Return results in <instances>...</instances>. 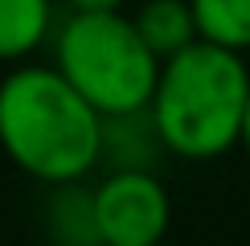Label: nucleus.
Wrapping results in <instances>:
<instances>
[{"mask_svg": "<svg viewBox=\"0 0 250 246\" xmlns=\"http://www.w3.org/2000/svg\"><path fill=\"white\" fill-rule=\"evenodd\" d=\"M107 119L58 66H17L0 78V152L41 184L82 181L103 160Z\"/></svg>", "mask_w": 250, "mask_h": 246, "instance_id": "1", "label": "nucleus"}, {"mask_svg": "<svg viewBox=\"0 0 250 246\" xmlns=\"http://www.w3.org/2000/svg\"><path fill=\"white\" fill-rule=\"evenodd\" d=\"M58 62L54 66L107 115L144 111L156 95L164 58L148 45L135 17L123 8L103 13H70L58 29Z\"/></svg>", "mask_w": 250, "mask_h": 246, "instance_id": "3", "label": "nucleus"}, {"mask_svg": "<svg viewBox=\"0 0 250 246\" xmlns=\"http://www.w3.org/2000/svg\"><path fill=\"white\" fill-rule=\"evenodd\" d=\"M70 13H103V8H123V0H66Z\"/></svg>", "mask_w": 250, "mask_h": 246, "instance_id": "8", "label": "nucleus"}, {"mask_svg": "<svg viewBox=\"0 0 250 246\" xmlns=\"http://www.w3.org/2000/svg\"><path fill=\"white\" fill-rule=\"evenodd\" d=\"M246 102L250 70L242 49L197 37L181 54L164 58L148 111L172 156L217 160L242 144Z\"/></svg>", "mask_w": 250, "mask_h": 246, "instance_id": "2", "label": "nucleus"}, {"mask_svg": "<svg viewBox=\"0 0 250 246\" xmlns=\"http://www.w3.org/2000/svg\"><path fill=\"white\" fill-rule=\"evenodd\" d=\"M197 33L230 49H250V0H193Z\"/></svg>", "mask_w": 250, "mask_h": 246, "instance_id": "7", "label": "nucleus"}, {"mask_svg": "<svg viewBox=\"0 0 250 246\" xmlns=\"http://www.w3.org/2000/svg\"><path fill=\"white\" fill-rule=\"evenodd\" d=\"M54 25V0H0V62L29 58Z\"/></svg>", "mask_w": 250, "mask_h": 246, "instance_id": "6", "label": "nucleus"}, {"mask_svg": "<svg viewBox=\"0 0 250 246\" xmlns=\"http://www.w3.org/2000/svg\"><path fill=\"white\" fill-rule=\"evenodd\" d=\"M242 148L250 152V102H246V123H242Z\"/></svg>", "mask_w": 250, "mask_h": 246, "instance_id": "9", "label": "nucleus"}, {"mask_svg": "<svg viewBox=\"0 0 250 246\" xmlns=\"http://www.w3.org/2000/svg\"><path fill=\"white\" fill-rule=\"evenodd\" d=\"M135 25L140 33L148 37V45L160 58L181 54L185 45H193L197 37V13H193V0H144L135 8Z\"/></svg>", "mask_w": 250, "mask_h": 246, "instance_id": "5", "label": "nucleus"}, {"mask_svg": "<svg viewBox=\"0 0 250 246\" xmlns=\"http://www.w3.org/2000/svg\"><path fill=\"white\" fill-rule=\"evenodd\" d=\"M95 222L103 246H160L172 222L168 184L156 168H111L95 184Z\"/></svg>", "mask_w": 250, "mask_h": 246, "instance_id": "4", "label": "nucleus"}]
</instances>
